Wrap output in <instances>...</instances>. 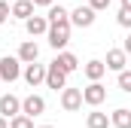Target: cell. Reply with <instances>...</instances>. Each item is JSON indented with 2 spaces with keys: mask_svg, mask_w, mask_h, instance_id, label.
<instances>
[{
  "mask_svg": "<svg viewBox=\"0 0 131 128\" xmlns=\"http://www.w3.org/2000/svg\"><path fill=\"white\" fill-rule=\"evenodd\" d=\"M46 37H49V46H52L55 52H61L67 43H70V18H67V22H55V25H49Z\"/></svg>",
  "mask_w": 131,
  "mask_h": 128,
  "instance_id": "1",
  "label": "cell"
},
{
  "mask_svg": "<svg viewBox=\"0 0 131 128\" xmlns=\"http://www.w3.org/2000/svg\"><path fill=\"white\" fill-rule=\"evenodd\" d=\"M67 76H70V73H67L58 61L46 64V86H49V89H55V92H58V89H67Z\"/></svg>",
  "mask_w": 131,
  "mask_h": 128,
  "instance_id": "2",
  "label": "cell"
},
{
  "mask_svg": "<svg viewBox=\"0 0 131 128\" xmlns=\"http://www.w3.org/2000/svg\"><path fill=\"white\" fill-rule=\"evenodd\" d=\"M18 76H21V58L3 55V58H0V79H3V82H15Z\"/></svg>",
  "mask_w": 131,
  "mask_h": 128,
  "instance_id": "3",
  "label": "cell"
},
{
  "mask_svg": "<svg viewBox=\"0 0 131 128\" xmlns=\"http://www.w3.org/2000/svg\"><path fill=\"white\" fill-rule=\"evenodd\" d=\"M82 101H85L89 107H101V104L107 101V89L101 86V79H95L92 86H85V89H82Z\"/></svg>",
  "mask_w": 131,
  "mask_h": 128,
  "instance_id": "4",
  "label": "cell"
},
{
  "mask_svg": "<svg viewBox=\"0 0 131 128\" xmlns=\"http://www.w3.org/2000/svg\"><path fill=\"white\" fill-rule=\"evenodd\" d=\"M82 104H85L82 101V89H61V107L67 113H76Z\"/></svg>",
  "mask_w": 131,
  "mask_h": 128,
  "instance_id": "5",
  "label": "cell"
},
{
  "mask_svg": "<svg viewBox=\"0 0 131 128\" xmlns=\"http://www.w3.org/2000/svg\"><path fill=\"white\" fill-rule=\"evenodd\" d=\"M70 25H76V28H92V25H95V9H92V6H76V9L70 12Z\"/></svg>",
  "mask_w": 131,
  "mask_h": 128,
  "instance_id": "6",
  "label": "cell"
},
{
  "mask_svg": "<svg viewBox=\"0 0 131 128\" xmlns=\"http://www.w3.org/2000/svg\"><path fill=\"white\" fill-rule=\"evenodd\" d=\"M25 82H28L31 89H37L40 82H46V64H37V61H31L28 67H25Z\"/></svg>",
  "mask_w": 131,
  "mask_h": 128,
  "instance_id": "7",
  "label": "cell"
},
{
  "mask_svg": "<svg viewBox=\"0 0 131 128\" xmlns=\"http://www.w3.org/2000/svg\"><path fill=\"white\" fill-rule=\"evenodd\" d=\"M104 64H107V70H116V73H119V70H125V64H128V52H125V49H110Z\"/></svg>",
  "mask_w": 131,
  "mask_h": 128,
  "instance_id": "8",
  "label": "cell"
},
{
  "mask_svg": "<svg viewBox=\"0 0 131 128\" xmlns=\"http://www.w3.org/2000/svg\"><path fill=\"white\" fill-rule=\"evenodd\" d=\"M18 113H21V101L15 95H3L0 98V116L12 119V116H18Z\"/></svg>",
  "mask_w": 131,
  "mask_h": 128,
  "instance_id": "9",
  "label": "cell"
},
{
  "mask_svg": "<svg viewBox=\"0 0 131 128\" xmlns=\"http://www.w3.org/2000/svg\"><path fill=\"white\" fill-rule=\"evenodd\" d=\"M21 113H28V116H40V113H46V101L40 95H28L21 101Z\"/></svg>",
  "mask_w": 131,
  "mask_h": 128,
  "instance_id": "10",
  "label": "cell"
},
{
  "mask_svg": "<svg viewBox=\"0 0 131 128\" xmlns=\"http://www.w3.org/2000/svg\"><path fill=\"white\" fill-rule=\"evenodd\" d=\"M25 31L31 34V37H40V34H46V31H49V18H46V15H37V12H34L31 18L25 22Z\"/></svg>",
  "mask_w": 131,
  "mask_h": 128,
  "instance_id": "11",
  "label": "cell"
},
{
  "mask_svg": "<svg viewBox=\"0 0 131 128\" xmlns=\"http://www.w3.org/2000/svg\"><path fill=\"white\" fill-rule=\"evenodd\" d=\"M18 58H21V64H31L40 58V46L34 43V40H25L21 46H18Z\"/></svg>",
  "mask_w": 131,
  "mask_h": 128,
  "instance_id": "12",
  "label": "cell"
},
{
  "mask_svg": "<svg viewBox=\"0 0 131 128\" xmlns=\"http://www.w3.org/2000/svg\"><path fill=\"white\" fill-rule=\"evenodd\" d=\"M12 15L21 18V22H28L34 15V0H15V3H12Z\"/></svg>",
  "mask_w": 131,
  "mask_h": 128,
  "instance_id": "13",
  "label": "cell"
},
{
  "mask_svg": "<svg viewBox=\"0 0 131 128\" xmlns=\"http://www.w3.org/2000/svg\"><path fill=\"white\" fill-rule=\"evenodd\" d=\"M82 73H85V76H89V79L95 82V79H101V76L107 73V64H104V61H98V58H92V61L82 67Z\"/></svg>",
  "mask_w": 131,
  "mask_h": 128,
  "instance_id": "14",
  "label": "cell"
},
{
  "mask_svg": "<svg viewBox=\"0 0 131 128\" xmlns=\"http://www.w3.org/2000/svg\"><path fill=\"white\" fill-rule=\"evenodd\" d=\"M55 61L61 64V67H64V70H67V73H76V70H79V58H76L73 52H64V49H61Z\"/></svg>",
  "mask_w": 131,
  "mask_h": 128,
  "instance_id": "15",
  "label": "cell"
},
{
  "mask_svg": "<svg viewBox=\"0 0 131 128\" xmlns=\"http://www.w3.org/2000/svg\"><path fill=\"white\" fill-rule=\"evenodd\" d=\"M110 122H113V128H131V110H125V107L113 110Z\"/></svg>",
  "mask_w": 131,
  "mask_h": 128,
  "instance_id": "16",
  "label": "cell"
},
{
  "mask_svg": "<svg viewBox=\"0 0 131 128\" xmlns=\"http://www.w3.org/2000/svg\"><path fill=\"white\" fill-rule=\"evenodd\" d=\"M85 125H89V128H110L113 122H110V116H107V113L92 110V113H89V119H85Z\"/></svg>",
  "mask_w": 131,
  "mask_h": 128,
  "instance_id": "17",
  "label": "cell"
},
{
  "mask_svg": "<svg viewBox=\"0 0 131 128\" xmlns=\"http://www.w3.org/2000/svg\"><path fill=\"white\" fill-rule=\"evenodd\" d=\"M9 128H34V116L18 113V116H12V119H9Z\"/></svg>",
  "mask_w": 131,
  "mask_h": 128,
  "instance_id": "18",
  "label": "cell"
},
{
  "mask_svg": "<svg viewBox=\"0 0 131 128\" xmlns=\"http://www.w3.org/2000/svg\"><path fill=\"white\" fill-rule=\"evenodd\" d=\"M116 22H119V28H128L131 31V6H122V9H119Z\"/></svg>",
  "mask_w": 131,
  "mask_h": 128,
  "instance_id": "19",
  "label": "cell"
},
{
  "mask_svg": "<svg viewBox=\"0 0 131 128\" xmlns=\"http://www.w3.org/2000/svg\"><path fill=\"white\" fill-rule=\"evenodd\" d=\"M116 82H119L122 92H128V95H131V70H119V79H116Z\"/></svg>",
  "mask_w": 131,
  "mask_h": 128,
  "instance_id": "20",
  "label": "cell"
},
{
  "mask_svg": "<svg viewBox=\"0 0 131 128\" xmlns=\"http://www.w3.org/2000/svg\"><path fill=\"white\" fill-rule=\"evenodd\" d=\"M110 3H113V0H89V6H92L95 12H101V9H110Z\"/></svg>",
  "mask_w": 131,
  "mask_h": 128,
  "instance_id": "21",
  "label": "cell"
},
{
  "mask_svg": "<svg viewBox=\"0 0 131 128\" xmlns=\"http://www.w3.org/2000/svg\"><path fill=\"white\" fill-rule=\"evenodd\" d=\"M9 15H12V9H9V3H6V0H0V25H3V22H6Z\"/></svg>",
  "mask_w": 131,
  "mask_h": 128,
  "instance_id": "22",
  "label": "cell"
},
{
  "mask_svg": "<svg viewBox=\"0 0 131 128\" xmlns=\"http://www.w3.org/2000/svg\"><path fill=\"white\" fill-rule=\"evenodd\" d=\"M52 3H55V0H34V6H46V9H49Z\"/></svg>",
  "mask_w": 131,
  "mask_h": 128,
  "instance_id": "23",
  "label": "cell"
},
{
  "mask_svg": "<svg viewBox=\"0 0 131 128\" xmlns=\"http://www.w3.org/2000/svg\"><path fill=\"white\" fill-rule=\"evenodd\" d=\"M122 49H125V52L131 55V34H128V40H125V46H122Z\"/></svg>",
  "mask_w": 131,
  "mask_h": 128,
  "instance_id": "24",
  "label": "cell"
},
{
  "mask_svg": "<svg viewBox=\"0 0 131 128\" xmlns=\"http://www.w3.org/2000/svg\"><path fill=\"white\" fill-rule=\"evenodd\" d=\"M0 128H9V119L6 116H0Z\"/></svg>",
  "mask_w": 131,
  "mask_h": 128,
  "instance_id": "25",
  "label": "cell"
},
{
  "mask_svg": "<svg viewBox=\"0 0 131 128\" xmlns=\"http://www.w3.org/2000/svg\"><path fill=\"white\" fill-rule=\"evenodd\" d=\"M122 6H131V0H122Z\"/></svg>",
  "mask_w": 131,
  "mask_h": 128,
  "instance_id": "26",
  "label": "cell"
},
{
  "mask_svg": "<svg viewBox=\"0 0 131 128\" xmlns=\"http://www.w3.org/2000/svg\"><path fill=\"white\" fill-rule=\"evenodd\" d=\"M40 128H55V125H40Z\"/></svg>",
  "mask_w": 131,
  "mask_h": 128,
  "instance_id": "27",
  "label": "cell"
}]
</instances>
